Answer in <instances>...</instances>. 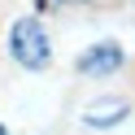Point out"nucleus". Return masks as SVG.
<instances>
[{
  "mask_svg": "<svg viewBox=\"0 0 135 135\" xmlns=\"http://www.w3.org/2000/svg\"><path fill=\"white\" fill-rule=\"evenodd\" d=\"M9 52L18 65H26V70H48V61H52V39H48L44 22L39 18H18L9 31Z\"/></svg>",
  "mask_w": 135,
  "mask_h": 135,
  "instance_id": "nucleus-1",
  "label": "nucleus"
},
{
  "mask_svg": "<svg viewBox=\"0 0 135 135\" xmlns=\"http://www.w3.org/2000/svg\"><path fill=\"white\" fill-rule=\"evenodd\" d=\"M126 61L122 44H113V39H100V44H91L87 52L79 57V74H87V79H105V74H118Z\"/></svg>",
  "mask_w": 135,
  "mask_h": 135,
  "instance_id": "nucleus-2",
  "label": "nucleus"
},
{
  "mask_svg": "<svg viewBox=\"0 0 135 135\" xmlns=\"http://www.w3.org/2000/svg\"><path fill=\"white\" fill-rule=\"evenodd\" d=\"M126 113H131V105H126V100H96L91 109H83V126L105 131V126H118Z\"/></svg>",
  "mask_w": 135,
  "mask_h": 135,
  "instance_id": "nucleus-3",
  "label": "nucleus"
},
{
  "mask_svg": "<svg viewBox=\"0 0 135 135\" xmlns=\"http://www.w3.org/2000/svg\"><path fill=\"white\" fill-rule=\"evenodd\" d=\"M52 4H70V0H52Z\"/></svg>",
  "mask_w": 135,
  "mask_h": 135,
  "instance_id": "nucleus-4",
  "label": "nucleus"
},
{
  "mask_svg": "<svg viewBox=\"0 0 135 135\" xmlns=\"http://www.w3.org/2000/svg\"><path fill=\"white\" fill-rule=\"evenodd\" d=\"M0 135H9V131H4V122H0Z\"/></svg>",
  "mask_w": 135,
  "mask_h": 135,
  "instance_id": "nucleus-5",
  "label": "nucleus"
}]
</instances>
